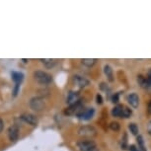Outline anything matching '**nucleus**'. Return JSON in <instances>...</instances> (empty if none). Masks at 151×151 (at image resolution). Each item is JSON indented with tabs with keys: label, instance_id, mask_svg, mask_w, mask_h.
Returning a JSON list of instances; mask_svg holds the SVG:
<instances>
[{
	"label": "nucleus",
	"instance_id": "obj_11",
	"mask_svg": "<svg viewBox=\"0 0 151 151\" xmlns=\"http://www.w3.org/2000/svg\"><path fill=\"white\" fill-rule=\"evenodd\" d=\"M127 102L133 109H137L139 106V97L136 93H132L127 96Z\"/></svg>",
	"mask_w": 151,
	"mask_h": 151
},
{
	"label": "nucleus",
	"instance_id": "obj_6",
	"mask_svg": "<svg viewBox=\"0 0 151 151\" xmlns=\"http://www.w3.org/2000/svg\"><path fill=\"white\" fill-rule=\"evenodd\" d=\"M79 102H80V95H79V93L75 92V91H69L66 98V103L69 106H73V105L77 104Z\"/></svg>",
	"mask_w": 151,
	"mask_h": 151
},
{
	"label": "nucleus",
	"instance_id": "obj_15",
	"mask_svg": "<svg viewBox=\"0 0 151 151\" xmlns=\"http://www.w3.org/2000/svg\"><path fill=\"white\" fill-rule=\"evenodd\" d=\"M24 78V74L22 72H12V79L15 82V84H20Z\"/></svg>",
	"mask_w": 151,
	"mask_h": 151
},
{
	"label": "nucleus",
	"instance_id": "obj_12",
	"mask_svg": "<svg viewBox=\"0 0 151 151\" xmlns=\"http://www.w3.org/2000/svg\"><path fill=\"white\" fill-rule=\"evenodd\" d=\"M104 73L106 74L108 80H109L110 82H113L114 81V79H115V78H114V72H113L112 67H111L110 65L106 64L104 66Z\"/></svg>",
	"mask_w": 151,
	"mask_h": 151
},
{
	"label": "nucleus",
	"instance_id": "obj_8",
	"mask_svg": "<svg viewBox=\"0 0 151 151\" xmlns=\"http://www.w3.org/2000/svg\"><path fill=\"white\" fill-rule=\"evenodd\" d=\"M73 82L79 88H85L90 84V81L87 78H85L84 76L81 75H74L73 76Z\"/></svg>",
	"mask_w": 151,
	"mask_h": 151
},
{
	"label": "nucleus",
	"instance_id": "obj_14",
	"mask_svg": "<svg viewBox=\"0 0 151 151\" xmlns=\"http://www.w3.org/2000/svg\"><path fill=\"white\" fill-rule=\"evenodd\" d=\"M122 108H124L122 105H116V106L114 107V109L112 110L113 116H116V118H121V115H122Z\"/></svg>",
	"mask_w": 151,
	"mask_h": 151
},
{
	"label": "nucleus",
	"instance_id": "obj_22",
	"mask_svg": "<svg viewBox=\"0 0 151 151\" xmlns=\"http://www.w3.org/2000/svg\"><path fill=\"white\" fill-rule=\"evenodd\" d=\"M146 78V82H147V85H148V87L151 86V69L148 71V73H147V77H145Z\"/></svg>",
	"mask_w": 151,
	"mask_h": 151
},
{
	"label": "nucleus",
	"instance_id": "obj_9",
	"mask_svg": "<svg viewBox=\"0 0 151 151\" xmlns=\"http://www.w3.org/2000/svg\"><path fill=\"white\" fill-rule=\"evenodd\" d=\"M94 114H95L94 108H87V109H84L77 116L80 119H83V121H89L94 116Z\"/></svg>",
	"mask_w": 151,
	"mask_h": 151
},
{
	"label": "nucleus",
	"instance_id": "obj_1",
	"mask_svg": "<svg viewBox=\"0 0 151 151\" xmlns=\"http://www.w3.org/2000/svg\"><path fill=\"white\" fill-rule=\"evenodd\" d=\"M34 78L38 82L39 84L42 85H47L50 84L52 81V76L50 73L45 72L42 70H37L34 72Z\"/></svg>",
	"mask_w": 151,
	"mask_h": 151
},
{
	"label": "nucleus",
	"instance_id": "obj_20",
	"mask_svg": "<svg viewBox=\"0 0 151 151\" xmlns=\"http://www.w3.org/2000/svg\"><path fill=\"white\" fill-rule=\"evenodd\" d=\"M110 129L114 132H119V129H121V124L118 122H112L110 124Z\"/></svg>",
	"mask_w": 151,
	"mask_h": 151
},
{
	"label": "nucleus",
	"instance_id": "obj_16",
	"mask_svg": "<svg viewBox=\"0 0 151 151\" xmlns=\"http://www.w3.org/2000/svg\"><path fill=\"white\" fill-rule=\"evenodd\" d=\"M97 62L96 58H83L81 59V63L85 65L87 67H92L93 65H95Z\"/></svg>",
	"mask_w": 151,
	"mask_h": 151
},
{
	"label": "nucleus",
	"instance_id": "obj_26",
	"mask_svg": "<svg viewBox=\"0 0 151 151\" xmlns=\"http://www.w3.org/2000/svg\"><path fill=\"white\" fill-rule=\"evenodd\" d=\"M147 133L149 135H151V121L148 122V124H147Z\"/></svg>",
	"mask_w": 151,
	"mask_h": 151
},
{
	"label": "nucleus",
	"instance_id": "obj_24",
	"mask_svg": "<svg viewBox=\"0 0 151 151\" xmlns=\"http://www.w3.org/2000/svg\"><path fill=\"white\" fill-rule=\"evenodd\" d=\"M19 89H20V84H15V87H14V91H13V95L14 96H16L17 94H18Z\"/></svg>",
	"mask_w": 151,
	"mask_h": 151
},
{
	"label": "nucleus",
	"instance_id": "obj_7",
	"mask_svg": "<svg viewBox=\"0 0 151 151\" xmlns=\"http://www.w3.org/2000/svg\"><path fill=\"white\" fill-rule=\"evenodd\" d=\"M19 134H20V129H19L18 125L13 124V125H11V127H9V129H8V137H9L11 141L18 140Z\"/></svg>",
	"mask_w": 151,
	"mask_h": 151
},
{
	"label": "nucleus",
	"instance_id": "obj_23",
	"mask_svg": "<svg viewBox=\"0 0 151 151\" xmlns=\"http://www.w3.org/2000/svg\"><path fill=\"white\" fill-rule=\"evenodd\" d=\"M112 101H113V103H114V104H116V103H118V102H119V93H116L115 95L113 96Z\"/></svg>",
	"mask_w": 151,
	"mask_h": 151
},
{
	"label": "nucleus",
	"instance_id": "obj_21",
	"mask_svg": "<svg viewBox=\"0 0 151 151\" xmlns=\"http://www.w3.org/2000/svg\"><path fill=\"white\" fill-rule=\"evenodd\" d=\"M96 103L98 105L103 104V97H102L101 94H97L96 95Z\"/></svg>",
	"mask_w": 151,
	"mask_h": 151
},
{
	"label": "nucleus",
	"instance_id": "obj_10",
	"mask_svg": "<svg viewBox=\"0 0 151 151\" xmlns=\"http://www.w3.org/2000/svg\"><path fill=\"white\" fill-rule=\"evenodd\" d=\"M21 119L25 122H27V124H29L31 125H34V127L38 124V122H39L38 118H37L35 115H33V114H28V113L23 114L21 116Z\"/></svg>",
	"mask_w": 151,
	"mask_h": 151
},
{
	"label": "nucleus",
	"instance_id": "obj_28",
	"mask_svg": "<svg viewBox=\"0 0 151 151\" xmlns=\"http://www.w3.org/2000/svg\"><path fill=\"white\" fill-rule=\"evenodd\" d=\"M147 112L148 114H150L151 115V100L149 102H148V105H147Z\"/></svg>",
	"mask_w": 151,
	"mask_h": 151
},
{
	"label": "nucleus",
	"instance_id": "obj_4",
	"mask_svg": "<svg viewBox=\"0 0 151 151\" xmlns=\"http://www.w3.org/2000/svg\"><path fill=\"white\" fill-rule=\"evenodd\" d=\"M77 148L79 151H94L96 149V142L91 139H83L77 142Z\"/></svg>",
	"mask_w": 151,
	"mask_h": 151
},
{
	"label": "nucleus",
	"instance_id": "obj_2",
	"mask_svg": "<svg viewBox=\"0 0 151 151\" xmlns=\"http://www.w3.org/2000/svg\"><path fill=\"white\" fill-rule=\"evenodd\" d=\"M78 135L83 138H92L98 134V132L92 125H82L78 129Z\"/></svg>",
	"mask_w": 151,
	"mask_h": 151
},
{
	"label": "nucleus",
	"instance_id": "obj_27",
	"mask_svg": "<svg viewBox=\"0 0 151 151\" xmlns=\"http://www.w3.org/2000/svg\"><path fill=\"white\" fill-rule=\"evenodd\" d=\"M3 127H4V122H3V119L0 118V132L3 130Z\"/></svg>",
	"mask_w": 151,
	"mask_h": 151
},
{
	"label": "nucleus",
	"instance_id": "obj_18",
	"mask_svg": "<svg viewBox=\"0 0 151 151\" xmlns=\"http://www.w3.org/2000/svg\"><path fill=\"white\" fill-rule=\"evenodd\" d=\"M136 141H137L139 151H146V148H145V145H144L143 137H142L141 135H137V137H136Z\"/></svg>",
	"mask_w": 151,
	"mask_h": 151
},
{
	"label": "nucleus",
	"instance_id": "obj_5",
	"mask_svg": "<svg viewBox=\"0 0 151 151\" xmlns=\"http://www.w3.org/2000/svg\"><path fill=\"white\" fill-rule=\"evenodd\" d=\"M84 109L85 108L83 105L81 104V101H80L79 103L73 105V106H69L68 108H66L64 111V114L67 116H74V115L78 116Z\"/></svg>",
	"mask_w": 151,
	"mask_h": 151
},
{
	"label": "nucleus",
	"instance_id": "obj_17",
	"mask_svg": "<svg viewBox=\"0 0 151 151\" xmlns=\"http://www.w3.org/2000/svg\"><path fill=\"white\" fill-rule=\"evenodd\" d=\"M132 115V111L127 107H124L122 108V115H121V118H124V119H129L130 118Z\"/></svg>",
	"mask_w": 151,
	"mask_h": 151
},
{
	"label": "nucleus",
	"instance_id": "obj_3",
	"mask_svg": "<svg viewBox=\"0 0 151 151\" xmlns=\"http://www.w3.org/2000/svg\"><path fill=\"white\" fill-rule=\"evenodd\" d=\"M29 105H30L31 109L36 111V112H40V111L44 110L45 107L44 98H42V97H40V96L33 97V98L30 100Z\"/></svg>",
	"mask_w": 151,
	"mask_h": 151
},
{
	"label": "nucleus",
	"instance_id": "obj_13",
	"mask_svg": "<svg viewBox=\"0 0 151 151\" xmlns=\"http://www.w3.org/2000/svg\"><path fill=\"white\" fill-rule=\"evenodd\" d=\"M40 61H41L47 68H52L56 64L55 59H50V58H41Z\"/></svg>",
	"mask_w": 151,
	"mask_h": 151
},
{
	"label": "nucleus",
	"instance_id": "obj_19",
	"mask_svg": "<svg viewBox=\"0 0 151 151\" xmlns=\"http://www.w3.org/2000/svg\"><path fill=\"white\" fill-rule=\"evenodd\" d=\"M129 129L130 130V132L132 133L133 135H138V132H139V129L137 127V124H134V122H130L129 124Z\"/></svg>",
	"mask_w": 151,
	"mask_h": 151
},
{
	"label": "nucleus",
	"instance_id": "obj_25",
	"mask_svg": "<svg viewBox=\"0 0 151 151\" xmlns=\"http://www.w3.org/2000/svg\"><path fill=\"white\" fill-rule=\"evenodd\" d=\"M129 151H139L138 150V148L135 146V145H133V144H132L129 147Z\"/></svg>",
	"mask_w": 151,
	"mask_h": 151
}]
</instances>
